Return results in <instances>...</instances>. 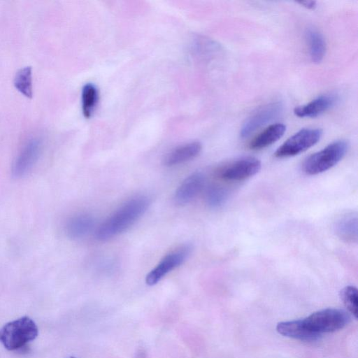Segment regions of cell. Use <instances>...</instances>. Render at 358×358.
Returning a JSON list of instances; mask_svg holds the SVG:
<instances>
[{"label":"cell","instance_id":"1","mask_svg":"<svg viewBox=\"0 0 358 358\" xmlns=\"http://www.w3.org/2000/svg\"><path fill=\"white\" fill-rule=\"evenodd\" d=\"M150 199L144 195L131 198L102 222L95 231L99 241H107L132 225L148 209Z\"/></svg>","mask_w":358,"mask_h":358},{"label":"cell","instance_id":"2","mask_svg":"<svg viewBox=\"0 0 358 358\" xmlns=\"http://www.w3.org/2000/svg\"><path fill=\"white\" fill-rule=\"evenodd\" d=\"M38 330L35 322L24 316L6 324L0 329V342L8 350H15L34 340Z\"/></svg>","mask_w":358,"mask_h":358},{"label":"cell","instance_id":"3","mask_svg":"<svg viewBox=\"0 0 358 358\" xmlns=\"http://www.w3.org/2000/svg\"><path fill=\"white\" fill-rule=\"evenodd\" d=\"M348 149L347 141H335L308 157L303 162V170L308 175L324 172L338 164L345 155Z\"/></svg>","mask_w":358,"mask_h":358},{"label":"cell","instance_id":"4","mask_svg":"<svg viewBox=\"0 0 358 358\" xmlns=\"http://www.w3.org/2000/svg\"><path fill=\"white\" fill-rule=\"evenodd\" d=\"M303 321L310 330L321 335L343 329L350 322V316L342 309L326 308L312 313Z\"/></svg>","mask_w":358,"mask_h":358},{"label":"cell","instance_id":"5","mask_svg":"<svg viewBox=\"0 0 358 358\" xmlns=\"http://www.w3.org/2000/svg\"><path fill=\"white\" fill-rule=\"evenodd\" d=\"M322 134L320 129H303L284 142L276 150L275 156L283 158L299 155L316 144Z\"/></svg>","mask_w":358,"mask_h":358},{"label":"cell","instance_id":"6","mask_svg":"<svg viewBox=\"0 0 358 358\" xmlns=\"http://www.w3.org/2000/svg\"><path fill=\"white\" fill-rule=\"evenodd\" d=\"M191 250L190 245H184L165 255L146 275V284L150 286L157 284L167 273L181 265L189 257Z\"/></svg>","mask_w":358,"mask_h":358},{"label":"cell","instance_id":"7","mask_svg":"<svg viewBox=\"0 0 358 358\" xmlns=\"http://www.w3.org/2000/svg\"><path fill=\"white\" fill-rule=\"evenodd\" d=\"M261 162L255 157H248L237 159L221 167L217 176L225 180H243L257 173L261 169Z\"/></svg>","mask_w":358,"mask_h":358},{"label":"cell","instance_id":"8","mask_svg":"<svg viewBox=\"0 0 358 358\" xmlns=\"http://www.w3.org/2000/svg\"><path fill=\"white\" fill-rule=\"evenodd\" d=\"M41 148V141L38 138H32L24 145L12 166L14 178L19 179L27 174L38 160Z\"/></svg>","mask_w":358,"mask_h":358},{"label":"cell","instance_id":"9","mask_svg":"<svg viewBox=\"0 0 358 358\" xmlns=\"http://www.w3.org/2000/svg\"><path fill=\"white\" fill-rule=\"evenodd\" d=\"M282 111V105L280 102H272L262 106L243 123L241 136L248 137L257 129L278 117Z\"/></svg>","mask_w":358,"mask_h":358},{"label":"cell","instance_id":"10","mask_svg":"<svg viewBox=\"0 0 358 358\" xmlns=\"http://www.w3.org/2000/svg\"><path fill=\"white\" fill-rule=\"evenodd\" d=\"M204 182V176L200 172H195L187 176L175 192L176 203L183 206L192 201L203 189Z\"/></svg>","mask_w":358,"mask_h":358},{"label":"cell","instance_id":"11","mask_svg":"<svg viewBox=\"0 0 358 358\" xmlns=\"http://www.w3.org/2000/svg\"><path fill=\"white\" fill-rule=\"evenodd\" d=\"M277 331L286 337L306 341L317 340L320 334L310 330L303 320L281 322L276 326Z\"/></svg>","mask_w":358,"mask_h":358},{"label":"cell","instance_id":"12","mask_svg":"<svg viewBox=\"0 0 358 358\" xmlns=\"http://www.w3.org/2000/svg\"><path fill=\"white\" fill-rule=\"evenodd\" d=\"M336 101L335 94L322 95L308 103L296 107L294 113L300 117H315L330 109Z\"/></svg>","mask_w":358,"mask_h":358},{"label":"cell","instance_id":"13","mask_svg":"<svg viewBox=\"0 0 358 358\" xmlns=\"http://www.w3.org/2000/svg\"><path fill=\"white\" fill-rule=\"evenodd\" d=\"M201 144L192 141L181 145L166 155L163 163L166 166H173L196 157L201 152Z\"/></svg>","mask_w":358,"mask_h":358},{"label":"cell","instance_id":"14","mask_svg":"<svg viewBox=\"0 0 358 358\" xmlns=\"http://www.w3.org/2000/svg\"><path fill=\"white\" fill-rule=\"evenodd\" d=\"M337 236L348 243H357L358 239V218L357 214L348 213L338 218L334 224Z\"/></svg>","mask_w":358,"mask_h":358},{"label":"cell","instance_id":"15","mask_svg":"<svg viewBox=\"0 0 358 358\" xmlns=\"http://www.w3.org/2000/svg\"><path fill=\"white\" fill-rule=\"evenodd\" d=\"M94 225L93 217L88 214H79L71 217L66 224L69 237L77 239L87 235Z\"/></svg>","mask_w":358,"mask_h":358},{"label":"cell","instance_id":"16","mask_svg":"<svg viewBox=\"0 0 358 358\" xmlns=\"http://www.w3.org/2000/svg\"><path fill=\"white\" fill-rule=\"evenodd\" d=\"M286 127L282 123L273 124L268 127L257 136L250 143L252 150H260L266 148L278 140L284 134Z\"/></svg>","mask_w":358,"mask_h":358},{"label":"cell","instance_id":"17","mask_svg":"<svg viewBox=\"0 0 358 358\" xmlns=\"http://www.w3.org/2000/svg\"><path fill=\"white\" fill-rule=\"evenodd\" d=\"M305 37L311 60L315 63H320L323 59L326 52V44L323 36L316 29L309 27L306 31Z\"/></svg>","mask_w":358,"mask_h":358},{"label":"cell","instance_id":"18","mask_svg":"<svg viewBox=\"0 0 358 358\" xmlns=\"http://www.w3.org/2000/svg\"><path fill=\"white\" fill-rule=\"evenodd\" d=\"M99 92L96 87L92 83H86L81 93L82 110L86 118H90L96 106Z\"/></svg>","mask_w":358,"mask_h":358},{"label":"cell","instance_id":"19","mask_svg":"<svg viewBox=\"0 0 358 358\" xmlns=\"http://www.w3.org/2000/svg\"><path fill=\"white\" fill-rule=\"evenodd\" d=\"M31 66L20 69L14 78L15 87L24 96L31 99L33 96L32 71Z\"/></svg>","mask_w":358,"mask_h":358},{"label":"cell","instance_id":"20","mask_svg":"<svg viewBox=\"0 0 358 358\" xmlns=\"http://www.w3.org/2000/svg\"><path fill=\"white\" fill-rule=\"evenodd\" d=\"M229 191L224 187L217 185H210L205 194L206 204L211 208L222 206L227 200Z\"/></svg>","mask_w":358,"mask_h":358},{"label":"cell","instance_id":"21","mask_svg":"<svg viewBox=\"0 0 358 358\" xmlns=\"http://www.w3.org/2000/svg\"><path fill=\"white\" fill-rule=\"evenodd\" d=\"M341 300L348 311L357 318L358 310V291L352 285L344 287L340 293Z\"/></svg>","mask_w":358,"mask_h":358},{"label":"cell","instance_id":"22","mask_svg":"<svg viewBox=\"0 0 358 358\" xmlns=\"http://www.w3.org/2000/svg\"><path fill=\"white\" fill-rule=\"evenodd\" d=\"M298 3L308 9H314L316 7V2L315 1H301Z\"/></svg>","mask_w":358,"mask_h":358},{"label":"cell","instance_id":"23","mask_svg":"<svg viewBox=\"0 0 358 358\" xmlns=\"http://www.w3.org/2000/svg\"><path fill=\"white\" fill-rule=\"evenodd\" d=\"M70 358H76V357H70Z\"/></svg>","mask_w":358,"mask_h":358}]
</instances>
